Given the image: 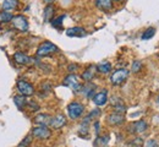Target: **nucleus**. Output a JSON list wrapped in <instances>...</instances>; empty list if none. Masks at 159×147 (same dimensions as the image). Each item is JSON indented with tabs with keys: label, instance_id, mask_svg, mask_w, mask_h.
Returning a JSON list of instances; mask_svg holds the SVG:
<instances>
[{
	"label": "nucleus",
	"instance_id": "1",
	"mask_svg": "<svg viewBox=\"0 0 159 147\" xmlns=\"http://www.w3.org/2000/svg\"><path fill=\"white\" fill-rule=\"evenodd\" d=\"M129 74H130L129 70L125 69V67L118 69V70H115V71L111 74V76H110V82H111V85H114V86H120V85L124 84V82L127 80Z\"/></svg>",
	"mask_w": 159,
	"mask_h": 147
},
{
	"label": "nucleus",
	"instance_id": "2",
	"mask_svg": "<svg viewBox=\"0 0 159 147\" xmlns=\"http://www.w3.org/2000/svg\"><path fill=\"white\" fill-rule=\"evenodd\" d=\"M31 135L37 140H48L52 137V130L48 126L37 125L32 129Z\"/></svg>",
	"mask_w": 159,
	"mask_h": 147
},
{
	"label": "nucleus",
	"instance_id": "3",
	"mask_svg": "<svg viewBox=\"0 0 159 147\" xmlns=\"http://www.w3.org/2000/svg\"><path fill=\"white\" fill-rule=\"evenodd\" d=\"M57 52H58V47L55 44H53L49 41H45L38 47L37 55L38 57H49V55H52V54H54Z\"/></svg>",
	"mask_w": 159,
	"mask_h": 147
},
{
	"label": "nucleus",
	"instance_id": "4",
	"mask_svg": "<svg viewBox=\"0 0 159 147\" xmlns=\"http://www.w3.org/2000/svg\"><path fill=\"white\" fill-rule=\"evenodd\" d=\"M83 112H84V107L80 102H71L67 105V114H69L70 119H72V120L79 119L80 117L83 114Z\"/></svg>",
	"mask_w": 159,
	"mask_h": 147
},
{
	"label": "nucleus",
	"instance_id": "5",
	"mask_svg": "<svg viewBox=\"0 0 159 147\" xmlns=\"http://www.w3.org/2000/svg\"><path fill=\"white\" fill-rule=\"evenodd\" d=\"M17 91L20 92L21 96H25V97H28V96H32L34 94V87L33 85H31L28 81L26 80H19L17 81Z\"/></svg>",
	"mask_w": 159,
	"mask_h": 147
},
{
	"label": "nucleus",
	"instance_id": "6",
	"mask_svg": "<svg viewBox=\"0 0 159 147\" xmlns=\"http://www.w3.org/2000/svg\"><path fill=\"white\" fill-rule=\"evenodd\" d=\"M11 23L14 26L15 30H17L19 32H27L28 31V21L23 15H16L12 17Z\"/></svg>",
	"mask_w": 159,
	"mask_h": 147
},
{
	"label": "nucleus",
	"instance_id": "7",
	"mask_svg": "<svg viewBox=\"0 0 159 147\" xmlns=\"http://www.w3.org/2000/svg\"><path fill=\"white\" fill-rule=\"evenodd\" d=\"M64 86L69 87V88L72 90L74 92H80L81 88H82V86L80 84L79 77H77L75 74H70V75H67V76L65 77V80H64Z\"/></svg>",
	"mask_w": 159,
	"mask_h": 147
},
{
	"label": "nucleus",
	"instance_id": "8",
	"mask_svg": "<svg viewBox=\"0 0 159 147\" xmlns=\"http://www.w3.org/2000/svg\"><path fill=\"white\" fill-rule=\"evenodd\" d=\"M147 127H148V124L144 120H137V122H134L129 126L127 131L132 135H139V134H143L147 130Z\"/></svg>",
	"mask_w": 159,
	"mask_h": 147
},
{
	"label": "nucleus",
	"instance_id": "9",
	"mask_svg": "<svg viewBox=\"0 0 159 147\" xmlns=\"http://www.w3.org/2000/svg\"><path fill=\"white\" fill-rule=\"evenodd\" d=\"M66 125V118H65V115L64 114H58V115H55V117H53L52 118V120H50V127H53V129H55V130H59L61 129L62 126Z\"/></svg>",
	"mask_w": 159,
	"mask_h": 147
},
{
	"label": "nucleus",
	"instance_id": "10",
	"mask_svg": "<svg viewBox=\"0 0 159 147\" xmlns=\"http://www.w3.org/2000/svg\"><path fill=\"white\" fill-rule=\"evenodd\" d=\"M14 60H15V63L20 64V65H30L33 63V59L22 52H17L14 54Z\"/></svg>",
	"mask_w": 159,
	"mask_h": 147
},
{
	"label": "nucleus",
	"instance_id": "11",
	"mask_svg": "<svg viewBox=\"0 0 159 147\" xmlns=\"http://www.w3.org/2000/svg\"><path fill=\"white\" fill-rule=\"evenodd\" d=\"M125 122V117L124 114H120V113H111L109 117H108V123L110 125H121L122 123Z\"/></svg>",
	"mask_w": 159,
	"mask_h": 147
},
{
	"label": "nucleus",
	"instance_id": "12",
	"mask_svg": "<svg viewBox=\"0 0 159 147\" xmlns=\"http://www.w3.org/2000/svg\"><path fill=\"white\" fill-rule=\"evenodd\" d=\"M96 72H97V66H89L87 70H84L83 72H82V75H81V77H82V80H84L86 82H91L93 79H94V76H96Z\"/></svg>",
	"mask_w": 159,
	"mask_h": 147
},
{
	"label": "nucleus",
	"instance_id": "13",
	"mask_svg": "<svg viewBox=\"0 0 159 147\" xmlns=\"http://www.w3.org/2000/svg\"><path fill=\"white\" fill-rule=\"evenodd\" d=\"M50 120H52V117L49 114H38L33 119V122L37 125H42V126H49L50 125Z\"/></svg>",
	"mask_w": 159,
	"mask_h": 147
},
{
	"label": "nucleus",
	"instance_id": "14",
	"mask_svg": "<svg viewBox=\"0 0 159 147\" xmlns=\"http://www.w3.org/2000/svg\"><path fill=\"white\" fill-rule=\"evenodd\" d=\"M93 102L94 104L98 105V107H102L107 102H108V96H107V91H103V92H99V93H96L93 96Z\"/></svg>",
	"mask_w": 159,
	"mask_h": 147
},
{
	"label": "nucleus",
	"instance_id": "15",
	"mask_svg": "<svg viewBox=\"0 0 159 147\" xmlns=\"http://www.w3.org/2000/svg\"><path fill=\"white\" fill-rule=\"evenodd\" d=\"M111 104L115 108V112H116V113H120V114L126 113V105L124 104V102H122L120 98L113 97V98H111Z\"/></svg>",
	"mask_w": 159,
	"mask_h": 147
},
{
	"label": "nucleus",
	"instance_id": "16",
	"mask_svg": "<svg viewBox=\"0 0 159 147\" xmlns=\"http://www.w3.org/2000/svg\"><path fill=\"white\" fill-rule=\"evenodd\" d=\"M66 34L69 37H84L87 33L82 27H72L66 30Z\"/></svg>",
	"mask_w": 159,
	"mask_h": 147
},
{
	"label": "nucleus",
	"instance_id": "17",
	"mask_svg": "<svg viewBox=\"0 0 159 147\" xmlns=\"http://www.w3.org/2000/svg\"><path fill=\"white\" fill-rule=\"evenodd\" d=\"M96 5L102 11H110L113 7V0H96Z\"/></svg>",
	"mask_w": 159,
	"mask_h": 147
},
{
	"label": "nucleus",
	"instance_id": "18",
	"mask_svg": "<svg viewBox=\"0 0 159 147\" xmlns=\"http://www.w3.org/2000/svg\"><path fill=\"white\" fill-rule=\"evenodd\" d=\"M27 99H26V97L25 96H15L14 97V103L16 104V107L20 109V110H23L26 107H27Z\"/></svg>",
	"mask_w": 159,
	"mask_h": 147
},
{
	"label": "nucleus",
	"instance_id": "19",
	"mask_svg": "<svg viewBox=\"0 0 159 147\" xmlns=\"http://www.w3.org/2000/svg\"><path fill=\"white\" fill-rule=\"evenodd\" d=\"M97 71L100 74H109L111 71V64L109 62H102L97 65Z\"/></svg>",
	"mask_w": 159,
	"mask_h": 147
},
{
	"label": "nucleus",
	"instance_id": "20",
	"mask_svg": "<svg viewBox=\"0 0 159 147\" xmlns=\"http://www.w3.org/2000/svg\"><path fill=\"white\" fill-rule=\"evenodd\" d=\"M17 4L19 1L17 0H4L2 2V9L5 11H10V10H14L17 7Z\"/></svg>",
	"mask_w": 159,
	"mask_h": 147
},
{
	"label": "nucleus",
	"instance_id": "21",
	"mask_svg": "<svg viewBox=\"0 0 159 147\" xmlns=\"http://www.w3.org/2000/svg\"><path fill=\"white\" fill-rule=\"evenodd\" d=\"M144 142H143V139L139 137V136H136L134 139H131L127 144H126V147H143Z\"/></svg>",
	"mask_w": 159,
	"mask_h": 147
},
{
	"label": "nucleus",
	"instance_id": "22",
	"mask_svg": "<svg viewBox=\"0 0 159 147\" xmlns=\"http://www.w3.org/2000/svg\"><path fill=\"white\" fill-rule=\"evenodd\" d=\"M54 6L50 4V5H47V7L44 9V20L45 21H49L52 17H53V15H54Z\"/></svg>",
	"mask_w": 159,
	"mask_h": 147
},
{
	"label": "nucleus",
	"instance_id": "23",
	"mask_svg": "<svg viewBox=\"0 0 159 147\" xmlns=\"http://www.w3.org/2000/svg\"><path fill=\"white\" fill-rule=\"evenodd\" d=\"M88 127H89V125H88V122H86V120H83L82 122V124L80 125V130H79V135L80 136H82V137H86L87 135H88Z\"/></svg>",
	"mask_w": 159,
	"mask_h": 147
},
{
	"label": "nucleus",
	"instance_id": "24",
	"mask_svg": "<svg viewBox=\"0 0 159 147\" xmlns=\"http://www.w3.org/2000/svg\"><path fill=\"white\" fill-rule=\"evenodd\" d=\"M12 17H14V15H12L11 12H9V11H2V12L0 14V22H2V23L11 22Z\"/></svg>",
	"mask_w": 159,
	"mask_h": 147
},
{
	"label": "nucleus",
	"instance_id": "25",
	"mask_svg": "<svg viewBox=\"0 0 159 147\" xmlns=\"http://www.w3.org/2000/svg\"><path fill=\"white\" fill-rule=\"evenodd\" d=\"M154 34H156V28H154V27H149V28H148V30H146V31H144V33L142 34V39H143V41L151 39Z\"/></svg>",
	"mask_w": 159,
	"mask_h": 147
},
{
	"label": "nucleus",
	"instance_id": "26",
	"mask_svg": "<svg viewBox=\"0 0 159 147\" xmlns=\"http://www.w3.org/2000/svg\"><path fill=\"white\" fill-rule=\"evenodd\" d=\"M109 142V136L107 135V136H98L97 139H96V142H94V145L96 146H100V147H105V145Z\"/></svg>",
	"mask_w": 159,
	"mask_h": 147
},
{
	"label": "nucleus",
	"instance_id": "27",
	"mask_svg": "<svg viewBox=\"0 0 159 147\" xmlns=\"http://www.w3.org/2000/svg\"><path fill=\"white\" fill-rule=\"evenodd\" d=\"M65 19V15H61L59 17H57V19H54L53 21H52V25H53V27H55V28H61V26H62V20Z\"/></svg>",
	"mask_w": 159,
	"mask_h": 147
},
{
	"label": "nucleus",
	"instance_id": "28",
	"mask_svg": "<svg viewBox=\"0 0 159 147\" xmlns=\"http://www.w3.org/2000/svg\"><path fill=\"white\" fill-rule=\"evenodd\" d=\"M31 144H32V136L28 135V136H26V137L21 141L17 147H30L31 146Z\"/></svg>",
	"mask_w": 159,
	"mask_h": 147
},
{
	"label": "nucleus",
	"instance_id": "29",
	"mask_svg": "<svg viewBox=\"0 0 159 147\" xmlns=\"http://www.w3.org/2000/svg\"><path fill=\"white\" fill-rule=\"evenodd\" d=\"M131 70H132V72H139V71L142 70V62H139V60H135V62L132 63Z\"/></svg>",
	"mask_w": 159,
	"mask_h": 147
},
{
	"label": "nucleus",
	"instance_id": "30",
	"mask_svg": "<svg viewBox=\"0 0 159 147\" xmlns=\"http://www.w3.org/2000/svg\"><path fill=\"white\" fill-rule=\"evenodd\" d=\"M27 107H28V109L32 110V112L39 110V105L37 104L36 102H33V101H28V102H27Z\"/></svg>",
	"mask_w": 159,
	"mask_h": 147
},
{
	"label": "nucleus",
	"instance_id": "31",
	"mask_svg": "<svg viewBox=\"0 0 159 147\" xmlns=\"http://www.w3.org/2000/svg\"><path fill=\"white\" fill-rule=\"evenodd\" d=\"M144 147H159L158 141L154 140V139H151V140H148V141L144 144Z\"/></svg>",
	"mask_w": 159,
	"mask_h": 147
},
{
	"label": "nucleus",
	"instance_id": "32",
	"mask_svg": "<svg viewBox=\"0 0 159 147\" xmlns=\"http://www.w3.org/2000/svg\"><path fill=\"white\" fill-rule=\"evenodd\" d=\"M76 69H77V65H76V64H72V65L69 66V71H70V72H74Z\"/></svg>",
	"mask_w": 159,
	"mask_h": 147
},
{
	"label": "nucleus",
	"instance_id": "33",
	"mask_svg": "<svg viewBox=\"0 0 159 147\" xmlns=\"http://www.w3.org/2000/svg\"><path fill=\"white\" fill-rule=\"evenodd\" d=\"M94 127H96V129H94V130H96V134L98 135V134H99V122H96V123H94Z\"/></svg>",
	"mask_w": 159,
	"mask_h": 147
},
{
	"label": "nucleus",
	"instance_id": "34",
	"mask_svg": "<svg viewBox=\"0 0 159 147\" xmlns=\"http://www.w3.org/2000/svg\"><path fill=\"white\" fill-rule=\"evenodd\" d=\"M44 1H45V2H48V4H49V5H50V4H52V2H54V0H44Z\"/></svg>",
	"mask_w": 159,
	"mask_h": 147
},
{
	"label": "nucleus",
	"instance_id": "35",
	"mask_svg": "<svg viewBox=\"0 0 159 147\" xmlns=\"http://www.w3.org/2000/svg\"><path fill=\"white\" fill-rule=\"evenodd\" d=\"M113 1H122V0H113Z\"/></svg>",
	"mask_w": 159,
	"mask_h": 147
},
{
	"label": "nucleus",
	"instance_id": "36",
	"mask_svg": "<svg viewBox=\"0 0 159 147\" xmlns=\"http://www.w3.org/2000/svg\"><path fill=\"white\" fill-rule=\"evenodd\" d=\"M158 104H159V96H158Z\"/></svg>",
	"mask_w": 159,
	"mask_h": 147
}]
</instances>
